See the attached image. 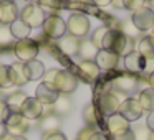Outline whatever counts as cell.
<instances>
[{
	"label": "cell",
	"instance_id": "cell-1",
	"mask_svg": "<svg viewBox=\"0 0 154 140\" xmlns=\"http://www.w3.org/2000/svg\"><path fill=\"white\" fill-rule=\"evenodd\" d=\"M134 48H136V41L133 36L126 35L124 31L108 28L106 35L103 38V48L101 50H109L119 56H128L129 53L134 51Z\"/></svg>",
	"mask_w": 154,
	"mask_h": 140
},
{
	"label": "cell",
	"instance_id": "cell-2",
	"mask_svg": "<svg viewBox=\"0 0 154 140\" xmlns=\"http://www.w3.org/2000/svg\"><path fill=\"white\" fill-rule=\"evenodd\" d=\"M45 83H48L53 89H57L60 94L70 96L78 87V77L73 73L65 69H50L43 74Z\"/></svg>",
	"mask_w": 154,
	"mask_h": 140
},
{
	"label": "cell",
	"instance_id": "cell-3",
	"mask_svg": "<svg viewBox=\"0 0 154 140\" xmlns=\"http://www.w3.org/2000/svg\"><path fill=\"white\" fill-rule=\"evenodd\" d=\"M137 87H139V79L129 73H119L111 79V89L119 94H124V96L136 92Z\"/></svg>",
	"mask_w": 154,
	"mask_h": 140
},
{
	"label": "cell",
	"instance_id": "cell-4",
	"mask_svg": "<svg viewBox=\"0 0 154 140\" xmlns=\"http://www.w3.org/2000/svg\"><path fill=\"white\" fill-rule=\"evenodd\" d=\"M66 30H68V33H70L71 36H75V38H85L91 30V23H90V20H88L86 15L76 12V13H73L70 18H68Z\"/></svg>",
	"mask_w": 154,
	"mask_h": 140
},
{
	"label": "cell",
	"instance_id": "cell-5",
	"mask_svg": "<svg viewBox=\"0 0 154 140\" xmlns=\"http://www.w3.org/2000/svg\"><path fill=\"white\" fill-rule=\"evenodd\" d=\"M119 104H121V101L118 99V96L109 91V92L100 94L94 106L98 107V110H100L101 115L109 117V115H113V114H118V110H119Z\"/></svg>",
	"mask_w": 154,
	"mask_h": 140
},
{
	"label": "cell",
	"instance_id": "cell-6",
	"mask_svg": "<svg viewBox=\"0 0 154 140\" xmlns=\"http://www.w3.org/2000/svg\"><path fill=\"white\" fill-rule=\"evenodd\" d=\"M42 28H43V33L48 38L57 40V38L65 36V33H66V22L58 15H50V17H45Z\"/></svg>",
	"mask_w": 154,
	"mask_h": 140
},
{
	"label": "cell",
	"instance_id": "cell-7",
	"mask_svg": "<svg viewBox=\"0 0 154 140\" xmlns=\"http://www.w3.org/2000/svg\"><path fill=\"white\" fill-rule=\"evenodd\" d=\"M20 20L27 23L30 28H38L45 22V10L40 8L37 4H30L20 12Z\"/></svg>",
	"mask_w": 154,
	"mask_h": 140
},
{
	"label": "cell",
	"instance_id": "cell-8",
	"mask_svg": "<svg viewBox=\"0 0 154 140\" xmlns=\"http://www.w3.org/2000/svg\"><path fill=\"white\" fill-rule=\"evenodd\" d=\"M15 54H17V58L22 63H30L38 54V43L35 40H30V38L17 41V45H15Z\"/></svg>",
	"mask_w": 154,
	"mask_h": 140
},
{
	"label": "cell",
	"instance_id": "cell-9",
	"mask_svg": "<svg viewBox=\"0 0 154 140\" xmlns=\"http://www.w3.org/2000/svg\"><path fill=\"white\" fill-rule=\"evenodd\" d=\"M134 28L139 31H147L154 27V10L149 7H143L139 10L133 12V17H131Z\"/></svg>",
	"mask_w": 154,
	"mask_h": 140
},
{
	"label": "cell",
	"instance_id": "cell-10",
	"mask_svg": "<svg viewBox=\"0 0 154 140\" xmlns=\"http://www.w3.org/2000/svg\"><path fill=\"white\" fill-rule=\"evenodd\" d=\"M28 129H30V120L25 119L22 114H12L5 122V132L15 137H25Z\"/></svg>",
	"mask_w": 154,
	"mask_h": 140
},
{
	"label": "cell",
	"instance_id": "cell-11",
	"mask_svg": "<svg viewBox=\"0 0 154 140\" xmlns=\"http://www.w3.org/2000/svg\"><path fill=\"white\" fill-rule=\"evenodd\" d=\"M118 114H121V115L131 124V122H134V120L141 119V115L144 114V110H143V107H141V104L137 102L136 97H128V99H124L123 102L119 104Z\"/></svg>",
	"mask_w": 154,
	"mask_h": 140
},
{
	"label": "cell",
	"instance_id": "cell-12",
	"mask_svg": "<svg viewBox=\"0 0 154 140\" xmlns=\"http://www.w3.org/2000/svg\"><path fill=\"white\" fill-rule=\"evenodd\" d=\"M100 68L94 61H81L78 66V79H81L86 84H94L100 77Z\"/></svg>",
	"mask_w": 154,
	"mask_h": 140
},
{
	"label": "cell",
	"instance_id": "cell-13",
	"mask_svg": "<svg viewBox=\"0 0 154 140\" xmlns=\"http://www.w3.org/2000/svg\"><path fill=\"white\" fill-rule=\"evenodd\" d=\"M106 129L111 133V137H118L131 130V125L121 114H113L106 119Z\"/></svg>",
	"mask_w": 154,
	"mask_h": 140
},
{
	"label": "cell",
	"instance_id": "cell-14",
	"mask_svg": "<svg viewBox=\"0 0 154 140\" xmlns=\"http://www.w3.org/2000/svg\"><path fill=\"white\" fill-rule=\"evenodd\" d=\"M58 96H60V92H58L57 89H53V87L50 86L48 83H42L37 86V89H35V99L40 101L43 106H53L55 101L58 99Z\"/></svg>",
	"mask_w": 154,
	"mask_h": 140
},
{
	"label": "cell",
	"instance_id": "cell-15",
	"mask_svg": "<svg viewBox=\"0 0 154 140\" xmlns=\"http://www.w3.org/2000/svg\"><path fill=\"white\" fill-rule=\"evenodd\" d=\"M119 54H116L114 51H109V50H100V53H98L96 60H94V63L98 64V68L100 69H104V71H113L118 68V64H119Z\"/></svg>",
	"mask_w": 154,
	"mask_h": 140
},
{
	"label": "cell",
	"instance_id": "cell-16",
	"mask_svg": "<svg viewBox=\"0 0 154 140\" xmlns=\"http://www.w3.org/2000/svg\"><path fill=\"white\" fill-rule=\"evenodd\" d=\"M8 76H10V83L14 86H23L30 81L28 68L25 63H15L8 66Z\"/></svg>",
	"mask_w": 154,
	"mask_h": 140
},
{
	"label": "cell",
	"instance_id": "cell-17",
	"mask_svg": "<svg viewBox=\"0 0 154 140\" xmlns=\"http://www.w3.org/2000/svg\"><path fill=\"white\" fill-rule=\"evenodd\" d=\"M20 114L28 120H35V119H40L43 115V104L40 101H37L35 97H28L25 101L23 107H22Z\"/></svg>",
	"mask_w": 154,
	"mask_h": 140
},
{
	"label": "cell",
	"instance_id": "cell-18",
	"mask_svg": "<svg viewBox=\"0 0 154 140\" xmlns=\"http://www.w3.org/2000/svg\"><path fill=\"white\" fill-rule=\"evenodd\" d=\"M124 66L129 73H143L147 68V61L137 51H133L128 56H124Z\"/></svg>",
	"mask_w": 154,
	"mask_h": 140
},
{
	"label": "cell",
	"instance_id": "cell-19",
	"mask_svg": "<svg viewBox=\"0 0 154 140\" xmlns=\"http://www.w3.org/2000/svg\"><path fill=\"white\" fill-rule=\"evenodd\" d=\"M18 20V8L15 2H2L0 4V25H12Z\"/></svg>",
	"mask_w": 154,
	"mask_h": 140
},
{
	"label": "cell",
	"instance_id": "cell-20",
	"mask_svg": "<svg viewBox=\"0 0 154 140\" xmlns=\"http://www.w3.org/2000/svg\"><path fill=\"white\" fill-rule=\"evenodd\" d=\"M60 125H61V120H60V117L55 115V114L42 115L40 117V122H38V127H40V130H42L43 135L58 132V130H60Z\"/></svg>",
	"mask_w": 154,
	"mask_h": 140
},
{
	"label": "cell",
	"instance_id": "cell-21",
	"mask_svg": "<svg viewBox=\"0 0 154 140\" xmlns=\"http://www.w3.org/2000/svg\"><path fill=\"white\" fill-rule=\"evenodd\" d=\"M58 48H60V51L63 54H66V56H75V54H78L80 40L71 36V35H65V36H61L60 41H58Z\"/></svg>",
	"mask_w": 154,
	"mask_h": 140
},
{
	"label": "cell",
	"instance_id": "cell-22",
	"mask_svg": "<svg viewBox=\"0 0 154 140\" xmlns=\"http://www.w3.org/2000/svg\"><path fill=\"white\" fill-rule=\"evenodd\" d=\"M100 53L96 46L93 45L91 40H83L80 41V48H78V56L81 58V61H94Z\"/></svg>",
	"mask_w": 154,
	"mask_h": 140
},
{
	"label": "cell",
	"instance_id": "cell-23",
	"mask_svg": "<svg viewBox=\"0 0 154 140\" xmlns=\"http://www.w3.org/2000/svg\"><path fill=\"white\" fill-rule=\"evenodd\" d=\"M83 120H85V124H86V127H94V129H98V125H100V122H101V114H100V110H98V107L94 106V104H86V106H85Z\"/></svg>",
	"mask_w": 154,
	"mask_h": 140
},
{
	"label": "cell",
	"instance_id": "cell-24",
	"mask_svg": "<svg viewBox=\"0 0 154 140\" xmlns=\"http://www.w3.org/2000/svg\"><path fill=\"white\" fill-rule=\"evenodd\" d=\"M51 107H53L55 115L63 117V115H68V114L71 112V109H73V102H71L70 96H66V94H60L58 99L55 101V104Z\"/></svg>",
	"mask_w": 154,
	"mask_h": 140
},
{
	"label": "cell",
	"instance_id": "cell-25",
	"mask_svg": "<svg viewBox=\"0 0 154 140\" xmlns=\"http://www.w3.org/2000/svg\"><path fill=\"white\" fill-rule=\"evenodd\" d=\"M28 99V96L23 92V91H15V92H12L10 96L7 97V106L10 107V110H12V114H20V110H22V107H23V104H25V101Z\"/></svg>",
	"mask_w": 154,
	"mask_h": 140
},
{
	"label": "cell",
	"instance_id": "cell-26",
	"mask_svg": "<svg viewBox=\"0 0 154 140\" xmlns=\"http://www.w3.org/2000/svg\"><path fill=\"white\" fill-rule=\"evenodd\" d=\"M137 102L141 104L144 112H154V89L147 87V89H143L139 94H137Z\"/></svg>",
	"mask_w": 154,
	"mask_h": 140
},
{
	"label": "cell",
	"instance_id": "cell-27",
	"mask_svg": "<svg viewBox=\"0 0 154 140\" xmlns=\"http://www.w3.org/2000/svg\"><path fill=\"white\" fill-rule=\"evenodd\" d=\"M134 51H137L143 58H146V61L154 60V45L151 43V40L147 36L141 38V40L137 41V43H136V50H134Z\"/></svg>",
	"mask_w": 154,
	"mask_h": 140
},
{
	"label": "cell",
	"instance_id": "cell-28",
	"mask_svg": "<svg viewBox=\"0 0 154 140\" xmlns=\"http://www.w3.org/2000/svg\"><path fill=\"white\" fill-rule=\"evenodd\" d=\"M8 27H10L12 36L17 38L18 41H20V40H25V38H28V35H30V31H32V28L28 27L27 23H23L20 18H18V20H15L14 23L8 25Z\"/></svg>",
	"mask_w": 154,
	"mask_h": 140
},
{
	"label": "cell",
	"instance_id": "cell-29",
	"mask_svg": "<svg viewBox=\"0 0 154 140\" xmlns=\"http://www.w3.org/2000/svg\"><path fill=\"white\" fill-rule=\"evenodd\" d=\"M76 140H108V139L100 129H94V127H83V129L78 132Z\"/></svg>",
	"mask_w": 154,
	"mask_h": 140
},
{
	"label": "cell",
	"instance_id": "cell-30",
	"mask_svg": "<svg viewBox=\"0 0 154 140\" xmlns=\"http://www.w3.org/2000/svg\"><path fill=\"white\" fill-rule=\"evenodd\" d=\"M28 68V74H30V81H35V79H40L42 76L45 74V68H43V63L42 61H30V63H25Z\"/></svg>",
	"mask_w": 154,
	"mask_h": 140
},
{
	"label": "cell",
	"instance_id": "cell-31",
	"mask_svg": "<svg viewBox=\"0 0 154 140\" xmlns=\"http://www.w3.org/2000/svg\"><path fill=\"white\" fill-rule=\"evenodd\" d=\"M106 31H108L106 27H100L98 30H94L93 35H91V41H93V45L98 50L103 48V38H104V35H106Z\"/></svg>",
	"mask_w": 154,
	"mask_h": 140
},
{
	"label": "cell",
	"instance_id": "cell-32",
	"mask_svg": "<svg viewBox=\"0 0 154 140\" xmlns=\"http://www.w3.org/2000/svg\"><path fill=\"white\" fill-rule=\"evenodd\" d=\"M8 86H12L10 76H8V66L0 64V87L4 89V87H8Z\"/></svg>",
	"mask_w": 154,
	"mask_h": 140
},
{
	"label": "cell",
	"instance_id": "cell-33",
	"mask_svg": "<svg viewBox=\"0 0 154 140\" xmlns=\"http://www.w3.org/2000/svg\"><path fill=\"white\" fill-rule=\"evenodd\" d=\"M12 115L10 107L7 106L5 101H0V125H5V122L8 120V117Z\"/></svg>",
	"mask_w": 154,
	"mask_h": 140
},
{
	"label": "cell",
	"instance_id": "cell-34",
	"mask_svg": "<svg viewBox=\"0 0 154 140\" xmlns=\"http://www.w3.org/2000/svg\"><path fill=\"white\" fill-rule=\"evenodd\" d=\"M12 40H14V36H12V33H10V27L0 25V45H7V43H10Z\"/></svg>",
	"mask_w": 154,
	"mask_h": 140
},
{
	"label": "cell",
	"instance_id": "cell-35",
	"mask_svg": "<svg viewBox=\"0 0 154 140\" xmlns=\"http://www.w3.org/2000/svg\"><path fill=\"white\" fill-rule=\"evenodd\" d=\"M146 0H124V8L129 12H136L139 10V8L146 7Z\"/></svg>",
	"mask_w": 154,
	"mask_h": 140
},
{
	"label": "cell",
	"instance_id": "cell-36",
	"mask_svg": "<svg viewBox=\"0 0 154 140\" xmlns=\"http://www.w3.org/2000/svg\"><path fill=\"white\" fill-rule=\"evenodd\" d=\"M60 2H61V0H38V7H40V8H43V7H47V8H58V7H60Z\"/></svg>",
	"mask_w": 154,
	"mask_h": 140
},
{
	"label": "cell",
	"instance_id": "cell-37",
	"mask_svg": "<svg viewBox=\"0 0 154 140\" xmlns=\"http://www.w3.org/2000/svg\"><path fill=\"white\" fill-rule=\"evenodd\" d=\"M42 140H66V137H65V133H61L60 130H58V132L43 135V139H42Z\"/></svg>",
	"mask_w": 154,
	"mask_h": 140
},
{
	"label": "cell",
	"instance_id": "cell-38",
	"mask_svg": "<svg viewBox=\"0 0 154 140\" xmlns=\"http://www.w3.org/2000/svg\"><path fill=\"white\" fill-rule=\"evenodd\" d=\"M113 140H136V137H134V132H133V130H128L126 133H123V135L113 137Z\"/></svg>",
	"mask_w": 154,
	"mask_h": 140
},
{
	"label": "cell",
	"instance_id": "cell-39",
	"mask_svg": "<svg viewBox=\"0 0 154 140\" xmlns=\"http://www.w3.org/2000/svg\"><path fill=\"white\" fill-rule=\"evenodd\" d=\"M146 127L151 130V132H154V112H149V114H147V119H146Z\"/></svg>",
	"mask_w": 154,
	"mask_h": 140
},
{
	"label": "cell",
	"instance_id": "cell-40",
	"mask_svg": "<svg viewBox=\"0 0 154 140\" xmlns=\"http://www.w3.org/2000/svg\"><path fill=\"white\" fill-rule=\"evenodd\" d=\"M0 140H27L25 137H15V135H10V133L5 132L4 135L0 137Z\"/></svg>",
	"mask_w": 154,
	"mask_h": 140
},
{
	"label": "cell",
	"instance_id": "cell-41",
	"mask_svg": "<svg viewBox=\"0 0 154 140\" xmlns=\"http://www.w3.org/2000/svg\"><path fill=\"white\" fill-rule=\"evenodd\" d=\"M96 7H108V5H111V2L113 0H91Z\"/></svg>",
	"mask_w": 154,
	"mask_h": 140
},
{
	"label": "cell",
	"instance_id": "cell-42",
	"mask_svg": "<svg viewBox=\"0 0 154 140\" xmlns=\"http://www.w3.org/2000/svg\"><path fill=\"white\" fill-rule=\"evenodd\" d=\"M144 81H146V83L149 84V87H151V89H154V71H152V73H151V74H149V76H147Z\"/></svg>",
	"mask_w": 154,
	"mask_h": 140
},
{
	"label": "cell",
	"instance_id": "cell-43",
	"mask_svg": "<svg viewBox=\"0 0 154 140\" xmlns=\"http://www.w3.org/2000/svg\"><path fill=\"white\" fill-rule=\"evenodd\" d=\"M111 4L114 5V8H124V0H113Z\"/></svg>",
	"mask_w": 154,
	"mask_h": 140
},
{
	"label": "cell",
	"instance_id": "cell-44",
	"mask_svg": "<svg viewBox=\"0 0 154 140\" xmlns=\"http://www.w3.org/2000/svg\"><path fill=\"white\" fill-rule=\"evenodd\" d=\"M147 38H149V40H151V43L154 45V28L149 31V35H147Z\"/></svg>",
	"mask_w": 154,
	"mask_h": 140
},
{
	"label": "cell",
	"instance_id": "cell-45",
	"mask_svg": "<svg viewBox=\"0 0 154 140\" xmlns=\"http://www.w3.org/2000/svg\"><path fill=\"white\" fill-rule=\"evenodd\" d=\"M149 140H154V132H151V135H149Z\"/></svg>",
	"mask_w": 154,
	"mask_h": 140
},
{
	"label": "cell",
	"instance_id": "cell-46",
	"mask_svg": "<svg viewBox=\"0 0 154 140\" xmlns=\"http://www.w3.org/2000/svg\"><path fill=\"white\" fill-rule=\"evenodd\" d=\"M2 2H14V0H0V4H2Z\"/></svg>",
	"mask_w": 154,
	"mask_h": 140
},
{
	"label": "cell",
	"instance_id": "cell-47",
	"mask_svg": "<svg viewBox=\"0 0 154 140\" xmlns=\"http://www.w3.org/2000/svg\"><path fill=\"white\" fill-rule=\"evenodd\" d=\"M61 2H70V0H61Z\"/></svg>",
	"mask_w": 154,
	"mask_h": 140
},
{
	"label": "cell",
	"instance_id": "cell-48",
	"mask_svg": "<svg viewBox=\"0 0 154 140\" xmlns=\"http://www.w3.org/2000/svg\"><path fill=\"white\" fill-rule=\"evenodd\" d=\"M146 2H154V0H146Z\"/></svg>",
	"mask_w": 154,
	"mask_h": 140
}]
</instances>
